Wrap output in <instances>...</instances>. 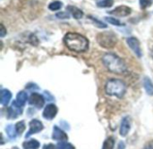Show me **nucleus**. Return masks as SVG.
Returning <instances> with one entry per match:
<instances>
[{"label": "nucleus", "mask_w": 153, "mask_h": 149, "mask_svg": "<svg viewBox=\"0 0 153 149\" xmlns=\"http://www.w3.org/2000/svg\"><path fill=\"white\" fill-rule=\"evenodd\" d=\"M29 104L35 106L38 109H40L43 107L44 104H45V97L38 93H32L30 97H29Z\"/></svg>", "instance_id": "39448f33"}, {"label": "nucleus", "mask_w": 153, "mask_h": 149, "mask_svg": "<svg viewBox=\"0 0 153 149\" xmlns=\"http://www.w3.org/2000/svg\"><path fill=\"white\" fill-rule=\"evenodd\" d=\"M28 100V96L25 92L23 91H21L17 94V97H16V103L21 105V106H23L26 103V101Z\"/></svg>", "instance_id": "dca6fc26"}, {"label": "nucleus", "mask_w": 153, "mask_h": 149, "mask_svg": "<svg viewBox=\"0 0 153 149\" xmlns=\"http://www.w3.org/2000/svg\"><path fill=\"white\" fill-rule=\"evenodd\" d=\"M105 90L108 95L121 98L126 92V84L121 80L111 79L107 82Z\"/></svg>", "instance_id": "7ed1b4c3"}, {"label": "nucleus", "mask_w": 153, "mask_h": 149, "mask_svg": "<svg viewBox=\"0 0 153 149\" xmlns=\"http://www.w3.org/2000/svg\"><path fill=\"white\" fill-rule=\"evenodd\" d=\"M108 13L117 15V16H120V17H125L131 13V8L128 6H126V5H121V6L117 7L113 11H109Z\"/></svg>", "instance_id": "9d476101"}, {"label": "nucleus", "mask_w": 153, "mask_h": 149, "mask_svg": "<svg viewBox=\"0 0 153 149\" xmlns=\"http://www.w3.org/2000/svg\"><path fill=\"white\" fill-rule=\"evenodd\" d=\"M143 86H144V89H145L147 94L150 96H153V83L149 78H147V77L144 78Z\"/></svg>", "instance_id": "f3484780"}, {"label": "nucleus", "mask_w": 153, "mask_h": 149, "mask_svg": "<svg viewBox=\"0 0 153 149\" xmlns=\"http://www.w3.org/2000/svg\"><path fill=\"white\" fill-rule=\"evenodd\" d=\"M114 4V0H100L97 3L100 7H111Z\"/></svg>", "instance_id": "aec40b11"}, {"label": "nucleus", "mask_w": 153, "mask_h": 149, "mask_svg": "<svg viewBox=\"0 0 153 149\" xmlns=\"http://www.w3.org/2000/svg\"><path fill=\"white\" fill-rule=\"evenodd\" d=\"M67 10L72 13V15L75 18V19H81L83 16V13L82 10H80L79 8L73 6V5H68L67 6Z\"/></svg>", "instance_id": "4468645a"}, {"label": "nucleus", "mask_w": 153, "mask_h": 149, "mask_svg": "<svg viewBox=\"0 0 153 149\" xmlns=\"http://www.w3.org/2000/svg\"><path fill=\"white\" fill-rule=\"evenodd\" d=\"M0 31H1L0 37L1 38H4L5 36V34H6V30H5V28H4V26L3 24H1V30H0Z\"/></svg>", "instance_id": "c85d7f7f"}, {"label": "nucleus", "mask_w": 153, "mask_h": 149, "mask_svg": "<svg viewBox=\"0 0 153 149\" xmlns=\"http://www.w3.org/2000/svg\"><path fill=\"white\" fill-rule=\"evenodd\" d=\"M56 17H57V18H60V19H68V18L70 17V15H69L68 13L63 12V13H56Z\"/></svg>", "instance_id": "bb28decb"}, {"label": "nucleus", "mask_w": 153, "mask_h": 149, "mask_svg": "<svg viewBox=\"0 0 153 149\" xmlns=\"http://www.w3.org/2000/svg\"><path fill=\"white\" fill-rule=\"evenodd\" d=\"M126 42H127L128 46H130V48L134 51V53L138 57H142L143 53H142V49H141V46H140L139 40L136 38H134V37H131V38H128L126 39Z\"/></svg>", "instance_id": "423d86ee"}, {"label": "nucleus", "mask_w": 153, "mask_h": 149, "mask_svg": "<svg viewBox=\"0 0 153 149\" xmlns=\"http://www.w3.org/2000/svg\"><path fill=\"white\" fill-rule=\"evenodd\" d=\"M102 62L105 67L111 72L114 73H123L126 70V64L125 62L115 54H106L102 57Z\"/></svg>", "instance_id": "f03ea898"}, {"label": "nucleus", "mask_w": 153, "mask_h": 149, "mask_svg": "<svg viewBox=\"0 0 153 149\" xmlns=\"http://www.w3.org/2000/svg\"><path fill=\"white\" fill-rule=\"evenodd\" d=\"M43 149H57L56 146H54L53 144H47L43 147Z\"/></svg>", "instance_id": "c756f323"}, {"label": "nucleus", "mask_w": 153, "mask_h": 149, "mask_svg": "<svg viewBox=\"0 0 153 149\" xmlns=\"http://www.w3.org/2000/svg\"><path fill=\"white\" fill-rule=\"evenodd\" d=\"M98 43L105 48H112L116 46L117 39L116 35L110 31H105L97 35Z\"/></svg>", "instance_id": "20e7f679"}, {"label": "nucleus", "mask_w": 153, "mask_h": 149, "mask_svg": "<svg viewBox=\"0 0 153 149\" xmlns=\"http://www.w3.org/2000/svg\"><path fill=\"white\" fill-rule=\"evenodd\" d=\"M57 114V107L54 104L48 105L43 111V117L47 120H52Z\"/></svg>", "instance_id": "1a4fd4ad"}, {"label": "nucleus", "mask_w": 153, "mask_h": 149, "mask_svg": "<svg viewBox=\"0 0 153 149\" xmlns=\"http://www.w3.org/2000/svg\"><path fill=\"white\" fill-rule=\"evenodd\" d=\"M140 4L143 9H146L147 7L152 4V0H140Z\"/></svg>", "instance_id": "a878e982"}, {"label": "nucleus", "mask_w": 153, "mask_h": 149, "mask_svg": "<svg viewBox=\"0 0 153 149\" xmlns=\"http://www.w3.org/2000/svg\"><path fill=\"white\" fill-rule=\"evenodd\" d=\"M44 96H45V99L46 100H48V101H54V97L50 94V93H48V91H45L44 92Z\"/></svg>", "instance_id": "cd10ccee"}, {"label": "nucleus", "mask_w": 153, "mask_h": 149, "mask_svg": "<svg viewBox=\"0 0 153 149\" xmlns=\"http://www.w3.org/2000/svg\"><path fill=\"white\" fill-rule=\"evenodd\" d=\"M42 130H43V124L41 123V122L39 120H32L30 122V130H29L28 133L26 134L25 138H29L32 134L39 133Z\"/></svg>", "instance_id": "0eeeda50"}, {"label": "nucleus", "mask_w": 153, "mask_h": 149, "mask_svg": "<svg viewBox=\"0 0 153 149\" xmlns=\"http://www.w3.org/2000/svg\"><path fill=\"white\" fill-rule=\"evenodd\" d=\"M89 18H90V19L93 21V23H94V24H96L99 28H102V29L107 28V25H106L104 22H102V21H100L97 20L96 18H94V17H92V16H89Z\"/></svg>", "instance_id": "393cba45"}, {"label": "nucleus", "mask_w": 153, "mask_h": 149, "mask_svg": "<svg viewBox=\"0 0 153 149\" xmlns=\"http://www.w3.org/2000/svg\"><path fill=\"white\" fill-rule=\"evenodd\" d=\"M22 106L19 105L16 101L12 103V105L8 108V117L10 119H16L19 115L22 114Z\"/></svg>", "instance_id": "6e6552de"}, {"label": "nucleus", "mask_w": 153, "mask_h": 149, "mask_svg": "<svg viewBox=\"0 0 153 149\" xmlns=\"http://www.w3.org/2000/svg\"><path fill=\"white\" fill-rule=\"evenodd\" d=\"M15 130H16V132L18 135H21L24 130H25V123L24 122H19L15 124Z\"/></svg>", "instance_id": "412c9836"}, {"label": "nucleus", "mask_w": 153, "mask_h": 149, "mask_svg": "<svg viewBox=\"0 0 153 149\" xmlns=\"http://www.w3.org/2000/svg\"><path fill=\"white\" fill-rule=\"evenodd\" d=\"M6 133L8 135V137L11 139H15L16 137V130H15V126H13V125H8L6 127Z\"/></svg>", "instance_id": "a211bd4d"}, {"label": "nucleus", "mask_w": 153, "mask_h": 149, "mask_svg": "<svg viewBox=\"0 0 153 149\" xmlns=\"http://www.w3.org/2000/svg\"><path fill=\"white\" fill-rule=\"evenodd\" d=\"M105 20H106L108 22H109V23H111V24H113V25H117V26H124V23L120 22L118 20H117V19H115V18H113V17H106V18H105Z\"/></svg>", "instance_id": "b1692460"}, {"label": "nucleus", "mask_w": 153, "mask_h": 149, "mask_svg": "<svg viewBox=\"0 0 153 149\" xmlns=\"http://www.w3.org/2000/svg\"><path fill=\"white\" fill-rule=\"evenodd\" d=\"M114 145H115V140L112 137H109L108 139H106V141L103 144V148L102 149H113L114 148Z\"/></svg>", "instance_id": "6ab92c4d"}, {"label": "nucleus", "mask_w": 153, "mask_h": 149, "mask_svg": "<svg viewBox=\"0 0 153 149\" xmlns=\"http://www.w3.org/2000/svg\"><path fill=\"white\" fill-rule=\"evenodd\" d=\"M61 7H62V3H61V2H59V1H55V2L51 3V4L48 5V8H49L51 11H56V10H59Z\"/></svg>", "instance_id": "5701e85b"}, {"label": "nucleus", "mask_w": 153, "mask_h": 149, "mask_svg": "<svg viewBox=\"0 0 153 149\" xmlns=\"http://www.w3.org/2000/svg\"><path fill=\"white\" fill-rule=\"evenodd\" d=\"M23 149H39V142L36 139H30L29 141H25L22 144Z\"/></svg>", "instance_id": "2eb2a0df"}, {"label": "nucleus", "mask_w": 153, "mask_h": 149, "mask_svg": "<svg viewBox=\"0 0 153 149\" xmlns=\"http://www.w3.org/2000/svg\"><path fill=\"white\" fill-rule=\"evenodd\" d=\"M56 148L57 149H75V148H74L72 144L63 141V142H60V143H58V144H57Z\"/></svg>", "instance_id": "4be33fe9"}, {"label": "nucleus", "mask_w": 153, "mask_h": 149, "mask_svg": "<svg viewBox=\"0 0 153 149\" xmlns=\"http://www.w3.org/2000/svg\"><path fill=\"white\" fill-rule=\"evenodd\" d=\"M152 58H153V50H152Z\"/></svg>", "instance_id": "473e14b6"}, {"label": "nucleus", "mask_w": 153, "mask_h": 149, "mask_svg": "<svg viewBox=\"0 0 153 149\" xmlns=\"http://www.w3.org/2000/svg\"><path fill=\"white\" fill-rule=\"evenodd\" d=\"M65 44L72 51L74 52H84L89 47L88 39L79 34L74 32H69L65 36Z\"/></svg>", "instance_id": "f257e3e1"}, {"label": "nucleus", "mask_w": 153, "mask_h": 149, "mask_svg": "<svg viewBox=\"0 0 153 149\" xmlns=\"http://www.w3.org/2000/svg\"><path fill=\"white\" fill-rule=\"evenodd\" d=\"M131 128V119L128 116H126L123 118L121 126H120V135L123 137H126Z\"/></svg>", "instance_id": "f8f14e48"}, {"label": "nucleus", "mask_w": 153, "mask_h": 149, "mask_svg": "<svg viewBox=\"0 0 153 149\" xmlns=\"http://www.w3.org/2000/svg\"><path fill=\"white\" fill-rule=\"evenodd\" d=\"M12 98V94L9 90L7 89H2L1 90V97H0V102L1 105H7Z\"/></svg>", "instance_id": "ddd939ff"}, {"label": "nucleus", "mask_w": 153, "mask_h": 149, "mask_svg": "<svg viewBox=\"0 0 153 149\" xmlns=\"http://www.w3.org/2000/svg\"><path fill=\"white\" fill-rule=\"evenodd\" d=\"M144 149H153V140L152 141H149L146 145H145V148Z\"/></svg>", "instance_id": "7c9ffc66"}, {"label": "nucleus", "mask_w": 153, "mask_h": 149, "mask_svg": "<svg viewBox=\"0 0 153 149\" xmlns=\"http://www.w3.org/2000/svg\"><path fill=\"white\" fill-rule=\"evenodd\" d=\"M126 146H125V143L124 142H120L119 145H118V149H125Z\"/></svg>", "instance_id": "2f4dec72"}, {"label": "nucleus", "mask_w": 153, "mask_h": 149, "mask_svg": "<svg viewBox=\"0 0 153 149\" xmlns=\"http://www.w3.org/2000/svg\"><path fill=\"white\" fill-rule=\"evenodd\" d=\"M52 138H53V139L57 140V141H66L68 139L66 133L64 131H62L60 128H58L57 126H54Z\"/></svg>", "instance_id": "9b49d317"}]
</instances>
